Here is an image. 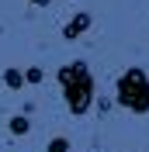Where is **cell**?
Masks as SVG:
<instances>
[{
	"mask_svg": "<svg viewBox=\"0 0 149 152\" xmlns=\"http://www.w3.org/2000/svg\"><path fill=\"white\" fill-rule=\"evenodd\" d=\"M21 76H24V83H31V86H35V83H45V73H42L38 66H28Z\"/></svg>",
	"mask_w": 149,
	"mask_h": 152,
	"instance_id": "8992f818",
	"label": "cell"
},
{
	"mask_svg": "<svg viewBox=\"0 0 149 152\" xmlns=\"http://www.w3.org/2000/svg\"><path fill=\"white\" fill-rule=\"evenodd\" d=\"M59 80V90H63L66 104H69V111L73 114H87L94 107V73L87 62H66V66H59L56 73Z\"/></svg>",
	"mask_w": 149,
	"mask_h": 152,
	"instance_id": "6da1fadb",
	"label": "cell"
},
{
	"mask_svg": "<svg viewBox=\"0 0 149 152\" xmlns=\"http://www.w3.org/2000/svg\"><path fill=\"white\" fill-rule=\"evenodd\" d=\"M31 132V121H28V114H14V118H10V135H28Z\"/></svg>",
	"mask_w": 149,
	"mask_h": 152,
	"instance_id": "5b68a950",
	"label": "cell"
},
{
	"mask_svg": "<svg viewBox=\"0 0 149 152\" xmlns=\"http://www.w3.org/2000/svg\"><path fill=\"white\" fill-rule=\"evenodd\" d=\"M28 4H35V7H45V4H49V0H28Z\"/></svg>",
	"mask_w": 149,
	"mask_h": 152,
	"instance_id": "ba28073f",
	"label": "cell"
},
{
	"mask_svg": "<svg viewBox=\"0 0 149 152\" xmlns=\"http://www.w3.org/2000/svg\"><path fill=\"white\" fill-rule=\"evenodd\" d=\"M4 86H7V90H21V86H24V76H21V69H14V66L4 69Z\"/></svg>",
	"mask_w": 149,
	"mask_h": 152,
	"instance_id": "277c9868",
	"label": "cell"
},
{
	"mask_svg": "<svg viewBox=\"0 0 149 152\" xmlns=\"http://www.w3.org/2000/svg\"><path fill=\"white\" fill-rule=\"evenodd\" d=\"M90 24H94L90 10H80V14H73V18L66 21V28H63V38H66V42H73V38L87 35V31H90Z\"/></svg>",
	"mask_w": 149,
	"mask_h": 152,
	"instance_id": "3957f363",
	"label": "cell"
},
{
	"mask_svg": "<svg viewBox=\"0 0 149 152\" xmlns=\"http://www.w3.org/2000/svg\"><path fill=\"white\" fill-rule=\"evenodd\" d=\"M118 104L132 114H149V73L142 66H128L114 83Z\"/></svg>",
	"mask_w": 149,
	"mask_h": 152,
	"instance_id": "7a4b0ae2",
	"label": "cell"
},
{
	"mask_svg": "<svg viewBox=\"0 0 149 152\" xmlns=\"http://www.w3.org/2000/svg\"><path fill=\"white\" fill-rule=\"evenodd\" d=\"M49 152H69V142L66 138H52L49 142Z\"/></svg>",
	"mask_w": 149,
	"mask_h": 152,
	"instance_id": "52a82bcc",
	"label": "cell"
}]
</instances>
